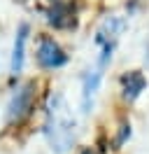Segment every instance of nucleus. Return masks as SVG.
Listing matches in <instances>:
<instances>
[{
    "label": "nucleus",
    "mask_w": 149,
    "mask_h": 154,
    "mask_svg": "<svg viewBox=\"0 0 149 154\" xmlns=\"http://www.w3.org/2000/svg\"><path fill=\"white\" fill-rule=\"evenodd\" d=\"M74 126L77 122H74L72 110L68 107L65 98L61 94H54L49 98V110H47V138L54 152L63 154L72 147Z\"/></svg>",
    "instance_id": "1"
},
{
    "label": "nucleus",
    "mask_w": 149,
    "mask_h": 154,
    "mask_svg": "<svg viewBox=\"0 0 149 154\" xmlns=\"http://www.w3.org/2000/svg\"><path fill=\"white\" fill-rule=\"evenodd\" d=\"M33 100H35V84L28 82L9 100V107H7V122L9 124H14V122L19 124L21 119H26L30 115V110H33Z\"/></svg>",
    "instance_id": "2"
},
{
    "label": "nucleus",
    "mask_w": 149,
    "mask_h": 154,
    "mask_svg": "<svg viewBox=\"0 0 149 154\" xmlns=\"http://www.w3.org/2000/svg\"><path fill=\"white\" fill-rule=\"evenodd\" d=\"M65 61H68L65 51L51 38H44L40 42V47H37V63L42 68H61Z\"/></svg>",
    "instance_id": "3"
},
{
    "label": "nucleus",
    "mask_w": 149,
    "mask_h": 154,
    "mask_svg": "<svg viewBox=\"0 0 149 154\" xmlns=\"http://www.w3.org/2000/svg\"><path fill=\"white\" fill-rule=\"evenodd\" d=\"M123 28H126V19H121V17H107V19L102 21V26L98 28L96 42L102 45V49H112Z\"/></svg>",
    "instance_id": "4"
},
{
    "label": "nucleus",
    "mask_w": 149,
    "mask_h": 154,
    "mask_svg": "<svg viewBox=\"0 0 149 154\" xmlns=\"http://www.w3.org/2000/svg\"><path fill=\"white\" fill-rule=\"evenodd\" d=\"M121 87H123V98H126V100H135V98L140 96V91H144L147 79H144L142 72L130 70V72H126V75L121 77Z\"/></svg>",
    "instance_id": "5"
},
{
    "label": "nucleus",
    "mask_w": 149,
    "mask_h": 154,
    "mask_svg": "<svg viewBox=\"0 0 149 154\" xmlns=\"http://www.w3.org/2000/svg\"><path fill=\"white\" fill-rule=\"evenodd\" d=\"M26 38H28V26L21 23L17 33V40H14V51H12V72L19 75L21 68H23V56H26Z\"/></svg>",
    "instance_id": "6"
},
{
    "label": "nucleus",
    "mask_w": 149,
    "mask_h": 154,
    "mask_svg": "<svg viewBox=\"0 0 149 154\" xmlns=\"http://www.w3.org/2000/svg\"><path fill=\"white\" fill-rule=\"evenodd\" d=\"M102 68L98 66L96 70H91L86 79H84V94H82V105H84V112H89L93 105V96H96V91H98V84H100V72Z\"/></svg>",
    "instance_id": "7"
},
{
    "label": "nucleus",
    "mask_w": 149,
    "mask_h": 154,
    "mask_svg": "<svg viewBox=\"0 0 149 154\" xmlns=\"http://www.w3.org/2000/svg\"><path fill=\"white\" fill-rule=\"evenodd\" d=\"M49 23L54 28H74V17L70 14V7H54L49 12Z\"/></svg>",
    "instance_id": "8"
},
{
    "label": "nucleus",
    "mask_w": 149,
    "mask_h": 154,
    "mask_svg": "<svg viewBox=\"0 0 149 154\" xmlns=\"http://www.w3.org/2000/svg\"><path fill=\"white\" fill-rule=\"evenodd\" d=\"M54 2V7H72L77 0H51Z\"/></svg>",
    "instance_id": "9"
},
{
    "label": "nucleus",
    "mask_w": 149,
    "mask_h": 154,
    "mask_svg": "<svg viewBox=\"0 0 149 154\" xmlns=\"http://www.w3.org/2000/svg\"><path fill=\"white\" fill-rule=\"evenodd\" d=\"M84 154H93V152H91V149H86V152H84Z\"/></svg>",
    "instance_id": "10"
}]
</instances>
